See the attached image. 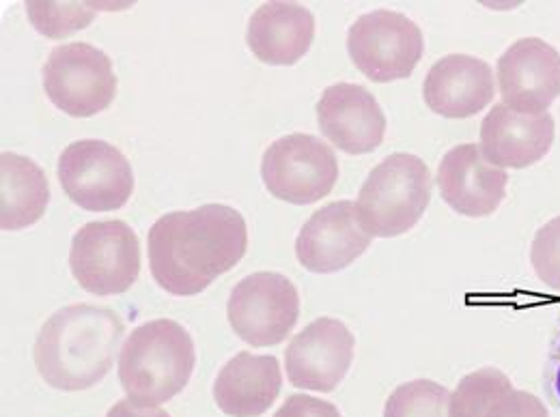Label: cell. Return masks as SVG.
<instances>
[{
  "instance_id": "cell-27",
  "label": "cell",
  "mask_w": 560,
  "mask_h": 417,
  "mask_svg": "<svg viewBox=\"0 0 560 417\" xmlns=\"http://www.w3.org/2000/svg\"><path fill=\"white\" fill-rule=\"evenodd\" d=\"M106 417H171V414L158 407H144L130 398H124L117 405H113V409L106 414Z\"/></svg>"
},
{
  "instance_id": "cell-18",
  "label": "cell",
  "mask_w": 560,
  "mask_h": 417,
  "mask_svg": "<svg viewBox=\"0 0 560 417\" xmlns=\"http://www.w3.org/2000/svg\"><path fill=\"white\" fill-rule=\"evenodd\" d=\"M280 385L282 372L275 355L242 350L220 368L213 401L226 416L259 417L277 403Z\"/></svg>"
},
{
  "instance_id": "cell-26",
  "label": "cell",
  "mask_w": 560,
  "mask_h": 417,
  "mask_svg": "<svg viewBox=\"0 0 560 417\" xmlns=\"http://www.w3.org/2000/svg\"><path fill=\"white\" fill-rule=\"evenodd\" d=\"M546 388L550 398L560 407V312L559 321L555 325V334L548 347V359H546V374H544Z\"/></svg>"
},
{
  "instance_id": "cell-25",
  "label": "cell",
  "mask_w": 560,
  "mask_h": 417,
  "mask_svg": "<svg viewBox=\"0 0 560 417\" xmlns=\"http://www.w3.org/2000/svg\"><path fill=\"white\" fill-rule=\"evenodd\" d=\"M275 417H343L337 405L328 401H319L306 394H293L284 401Z\"/></svg>"
},
{
  "instance_id": "cell-10",
  "label": "cell",
  "mask_w": 560,
  "mask_h": 417,
  "mask_svg": "<svg viewBox=\"0 0 560 417\" xmlns=\"http://www.w3.org/2000/svg\"><path fill=\"white\" fill-rule=\"evenodd\" d=\"M226 317L233 332L250 347H277L298 323V288L277 272L250 274L233 286Z\"/></svg>"
},
{
  "instance_id": "cell-23",
  "label": "cell",
  "mask_w": 560,
  "mask_h": 417,
  "mask_svg": "<svg viewBox=\"0 0 560 417\" xmlns=\"http://www.w3.org/2000/svg\"><path fill=\"white\" fill-rule=\"evenodd\" d=\"M26 13L31 24L37 33L50 37V39H66L71 33L86 28L95 15L97 9L93 2H39L28 0Z\"/></svg>"
},
{
  "instance_id": "cell-17",
  "label": "cell",
  "mask_w": 560,
  "mask_h": 417,
  "mask_svg": "<svg viewBox=\"0 0 560 417\" xmlns=\"http://www.w3.org/2000/svg\"><path fill=\"white\" fill-rule=\"evenodd\" d=\"M495 95L491 68L470 55H448L433 63L422 84L429 110L446 119H468L486 110Z\"/></svg>"
},
{
  "instance_id": "cell-8",
  "label": "cell",
  "mask_w": 560,
  "mask_h": 417,
  "mask_svg": "<svg viewBox=\"0 0 560 417\" xmlns=\"http://www.w3.org/2000/svg\"><path fill=\"white\" fill-rule=\"evenodd\" d=\"M44 91L61 112L75 119L95 117L117 95L113 61L91 44L57 46L44 65Z\"/></svg>"
},
{
  "instance_id": "cell-14",
  "label": "cell",
  "mask_w": 560,
  "mask_h": 417,
  "mask_svg": "<svg viewBox=\"0 0 560 417\" xmlns=\"http://www.w3.org/2000/svg\"><path fill=\"white\" fill-rule=\"evenodd\" d=\"M442 201L466 217H486L502 205L509 177L493 166L479 144L453 146L438 166Z\"/></svg>"
},
{
  "instance_id": "cell-22",
  "label": "cell",
  "mask_w": 560,
  "mask_h": 417,
  "mask_svg": "<svg viewBox=\"0 0 560 417\" xmlns=\"http://www.w3.org/2000/svg\"><path fill=\"white\" fill-rule=\"evenodd\" d=\"M451 394L444 385L417 379L399 385L384 407V417H451Z\"/></svg>"
},
{
  "instance_id": "cell-3",
  "label": "cell",
  "mask_w": 560,
  "mask_h": 417,
  "mask_svg": "<svg viewBox=\"0 0 560 417\" xmlns=\"http://www.w3.org/2000/svg\"><path fill=\"white\" fill-rule=\"evenodd\" d=\"M197 364L195 341L184 325L155 319L137 327L119 353V381L126 396L144 407L175 398Z\"/></svg>"
},
{
  "instance_id": "cell-1",
  "label": "cell",
  "mask_w": 560,
  "mask_h": 417,
  "mask_svg": "<svg viewBox=\"0 0 560 417\" xmlns=\"http://www.w3.org/2000/svg\"><path fill=\"white\" fill-rule=\"evenodd\" d=\"M147 248L153 279L171 295L192 297L244 259L246 219L226 205L164 213L149 228Z\"/></svg>"
},
{
  "instance_id": "cell-5",
  "label": "cell",
  "mask_w": 560,
  "mask_h": 417,
  "mask_svg": "<svg viewBox=\"0 0 560 417\" xmlns=\"http://www.w3.org/2000/svg\"><path fill=\"white\" fill-rule=\"evenodd\" d=\"M140 261L139 237L121 219L89 222L71 239V276L97 297L130 290L139 279Z\"/></svg>"
},
{
  "instance_id": "cell-13",
  "label": "cell",
  "mask_w": 560,
  "mask_h": 417,
  "mask_svg": "<svg viewBox=\"0 0 560 417\" xmlns=\"http://www.w3.org/2000/svg\"><path fill=\"white\" fill-rule=\"evenodd\" d=\"M371 239L360 226L355 205L337 201L306 219L295 239V257L313 274H337L366 252Z\"/></svg>"
},
{
  "instance_id": "cell-24",
  "label": "cell",
  "mask_w": 560,
  "mask_h": 417,
  "mask_svg": "<svg viewBox=\"0 0 560 417\" xmlns=\"http://www.w3.org/2000/svg\"><path fill=\"white\" fill-rule=\"evenodd\" d=\"M530 263L537 278L546 286L560 290V217L544 224L533 241Z\"/></svg>"
},
{
  "instance_id": "cell-15",
  "label": "cell",
  "mask_w": 560,
  "mask_h": 417,
  "mask_svg": "<svg viewBox=\"0 0 560 417\" xmlns=\"http://www.w3.org/2000/svg\"><path fill=\"white\" fill-rule=\"evenodd\" d=\"M317 121L322 134L350 155L375 151L386 136L384 110L360 84L328 86L317 104Z\"/></svg>"
},
{
  "instance_id": "cell-16",
  "label": "cell",
  "mask_w": 560,
  "mask_h": 417,
  "mask_svg": "<svg viewBox=\"0 0 560 417\" xmlns=\"http://www.w3.org/2000/svg\"><path fill=\"white\" fill-rule=\"evenodd\" d=\"M555 134L550 112L524 115L506 104H495L481 123V151L493 166L528 168L550 153Z\"/></svg>"
},
{
  "instance_id": "cell-9",
  "label": "cell",
  "mask_w": 560,
  "mask_h": 417,
  "mask_svg": "<svg viewBox=\"0 0 560 417\" xmlns=\"http://www.w3.org/2000/svg\"><path fill=\"white\" fill-rule=\"evenodd\" d=\"M348 52L369 80L384 84L412 75L422 59L424 39L419 24L404 13L377 9L351 24Z\"/></svg>"
},
{
  "instance_id": "cell-21",
  "label": "cell",
  "mask_w": 560,
  "mask_h": 417,
  "mask_svg": "<svg viewBox=\"0 0 560 417\" xmlns=\"http://www.w3.org/2000/svg\"><path fill=\"white\" fill-rule=\"evenodd\" d=\"M50 203V186L44 170L24 155H0V226L22 230L37 224Z\"/></svg>"
},
{
  "instance_id": "cell-12",
  "label": "cell",
  "mask_w": 560,
  "mask_h": 417,
  "mask_svg": "<svg viewBox=\"0 0 560 417\" xmlns=\"http://www.w3.org/2000/svg\"><path fill=\"white\" fill-rule=\"evenodd\" d=\"M502 104L524 115H544L560 97V55L544 39L515 41L498 59Z\"/></svg>"
},
{
  "instance_id": "cell-7",
  "label": "cell",
  "mask_w": 560,
  "mask_h": 417,
  "mask_svg": "<svg viewBox=\"0 0 560 417\" xmlns=\"http://www.w3.org/2000/svg\"><path fill=\"white\" fill-rule=\"evenodd\" d=\"M261 179L275 199L291 205H313L335 190L339 159L324 140L289 134L266 148Z\"/></svg>"
},
{
  "instance_id": "cell-6",
  "label": "cell",
  "mask_w": 560,
  "mask_h": 417,
  "mask_svg": "<svg viewBox=\"0 0 560 417\" xmlns=\"http://www.w3.org/2000/svg\"><path fill=\"white\" fill-rule=\"evenodd\" d=\"M57 172L71 203L84 211H117L135 192L132 164L106 140L71 142L59 157Z\"/></svg>"
},
{
  "instance_id": "cell-19",
  "label": "cell",
  "mask_w": 560,
  "mask_h": 417,
  "mask_svg": "<svg viewBox=\"0 0 560 417\" xmlns=\"http://www.w3.org/2000/svg\"><path fill=\"white\" fill-rule=\"evenodd\" d=\"M315 39V15L298 2L261 4L246 31L253 55L268 65L291 68L311 50Z\"/></svg>"
},
{
  "instance_id": "cell-2",
  "label": "cell",
  "mask_w": 560,
  "mask_h": 417,
  "mask_svg": "<svg viewBox=\"0 0 560 417\" xmlns=\"http://www.w3.org/2000/svg\"><path fill=\"white\" fill-rule=\"evenodd\" d=\"M126 325L110 308L75 303L52 314L35 341L39 377L55 390L97 385L113 368Z\"/></svg>"
},
{
  "instance_id": "cell-11",
  "label": "cell",
  "mask_w": 560,
  "mask_h": 417,
  "mask_svg": "<svg viewBox=\"0 0 560 417\" xmlns=\"http://www.w3.org/2000/svg\"><path fill=\"white\" fill-rule=\"evenodd\" d=\"M355 341L339 319L322 317L293 336L284 353L287 379L293 388L332 392L350 372Z\"/></svg>"
},
{
  "instance_id": "cell-20",
  "label": "cell",
  "mask_w": 560,
  "mask_h": 417,
  "mask_svg": "<svg viewBox=\"0 0 560 417\" xmlns=\"http://www.w3.org/2000/svg\"><path fill=\"white\" fill-rule=\"evenodd\" d=\"M451 417H550L546 405L528 392L515 390L498 368L466 374L451 396Z\"/></svg>"
},
{
  "instance_id": "cell-4",
  "label": "cell",
  "mask_w": 560,
  "mask_h": 417,
  "mask_svg": "<svg viewBox=\"0 0 560 417\" xmlns=\"http://www.w3.org/2000/svg\"><path fill=\"white\" fill-rule=\"evenodd\" d=\"M431 201L429 166L412 153L382 159L360 188L355 213L360 226L380 239L399 237L419 224Z\"/></svg>"
}]
</instances>
